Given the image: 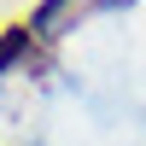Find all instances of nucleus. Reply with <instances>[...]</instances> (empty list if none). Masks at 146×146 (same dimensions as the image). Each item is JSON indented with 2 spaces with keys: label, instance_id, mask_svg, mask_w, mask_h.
I'll use <instances>...</instances> for the list:
<instances>
[{
  "label": "nucleus",
  "instance_id": "f257e3e1",
  "mask_svg": "<svg viewBox=\"0 0 146 146\" xmlns=\"http://www.w3.org/2000/svg\"><path fill=\"white\" fill-rule=\"evenodd\" d=\"M29 35H35L29 23H12V29L0 35V70H6V64H18V58L29 53Z\"/></svg>",
  "mask_w": 146,
  "mask_h": 146
}]
</instances>
